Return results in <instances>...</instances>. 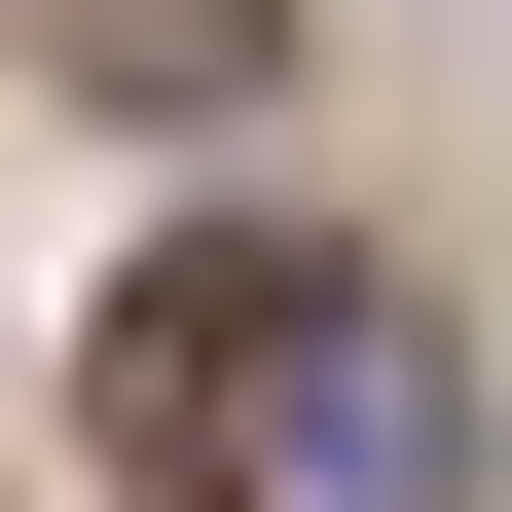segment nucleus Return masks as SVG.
Listing matches in <instances>:
<instances>
[{"label":"nucleus","mask_w":512,"mask_h":512,"mask_svg":"<svg viewBox=\"0 0 512 512\" xmlns=\"http://www.w3.org/2000/svg\"><path fill=\"white\" fill-rule=\"evenodd\" d=\"M183 512H476V403L366 256H147V330H110Z\"/></svg>","instance_id":"nucleus-1"}]
</instances>
